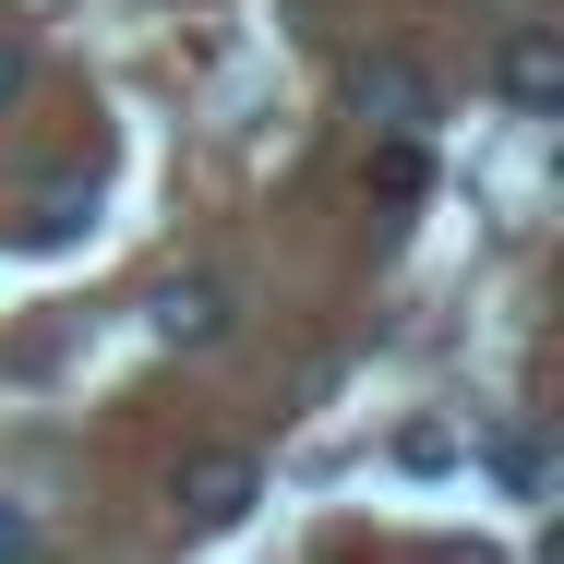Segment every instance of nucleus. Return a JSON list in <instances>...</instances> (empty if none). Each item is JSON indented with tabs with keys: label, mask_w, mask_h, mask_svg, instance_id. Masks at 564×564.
I'll return each instance as SVG.
<instances>
[{
	"label": "nucleus",
	"mask_w": 564,
	"mask_h": 564,
	"mask_svg": "<svg viewBox=\"0 0 564 564\" xmlns=\"http://www.w3.org/2000/svg\"><path fill=\"white\" fill-rule=\"evenodd\" d=\"M252 492H264V456L217 445V456H193V468H181V492H169V505H181V529H193V541H217V529L252 517Z\"/></svg>",
	"instance_id": "obj_1"
},
{
	"label": "nucleus",
	"mask_w": 564,
	"mask_h": 564,
	"mask_svg": "<svg viewBox=\"0 0 564 564\" xmlns=\"http://www.w3.org/2000/svg\"><path fill=\"white\" fill-rule=\"evenodd\" d=\"M348 97H360L372 132H421V120H433V61H409V48H360V61H348Z\"/></svg>",
	"instance_id": "obj_2"
},
{
	"label": "nucleus",
	"mask_w": 564,
	"mask_h": 564,
	"mask_svg": "<svg viewBox=\"0 0 564 564\" xmlns=\"http://www.w3.org/2000/svg\"><path fill=\"white\" fill-rule=\"evenodd\" d=\"M492 85H505V109L553 120L564 109V36L553 24H505V36H492Z\"/></svg>",
	"instance_id": "obj_3"
},
{
	"label": "nucleus",
	"mask_w": 564,
	"mask_h": 564,
	"mask_svg": "<svg viewBox=\"0 0 564 564\" xmlns=\"http://www.w3.org/2000/svg\"><path fill=\"white\" fill-rule=\"evenodd\" d=\"M144 325L169 348H217L228 325H240V301H228V276H169V289L144 301Z\"/></svg>",
	"instance_id": "obj_4"
},
{
	"label": "nucleus",
	"mask_w": 564,
	"mask_h": 564,
	"mask_svg": "<svg viewBox=\"0 0 564 564\" xmlns=\"http://www.w3.org/2000/svg\"><path fill=\"white\" fill-rule=\"evenodd\" d=\"M492 480H505V492H517V505H541V492H553V445H541V433H492Z\"/></svg>",
	"instance_id": "obj_5"
},
{
	"label": "nucleus",
	"mask_w": 564,
	"mask_h": 564,
	"mask_svg": "<svg viewBox=\"0 0 564 564\" xmlns=\"http://www.w3.org/2000/svg\"><path fill=\"white\" fill-rule=\"evenodd\" d=\"M85 217H97V181H48V193H36V217H24V240H73Z\"/></svg>",
	"instance_id": "obj_6"
},
{
	"label": "nucleus",
	"mask_w": 564,
	"mask_h": 564,
	"mask_svg": "<svg viewBox=\"0 0 564 564\" xmlns=\"http://www.w3.org/2000/svg\"><path fill=\"white\" fill-rule=\"evenodd\" d=\"M0 564H48V529H36L24 492H0Z\"/></svg>",
	"instance_id": "obj_7"
},
{
	"label": "nucleus",
	"mask_w": 564,
	"mask_h": 564,
	"mask_svg": "<svg viewBox=\"0 0 564 564\" xmlns=\"http://www.w3.org/2000/svg\"><path fill=\"white\" fill-rule=\"evenodd\" d=\"M24 85H36V48H24V24H0V109H24Z\"/></svg>",
	"instance_id": "obj_8"
},
{
	"label": "nucleus",
	"mask_w": 564,
	"mask_h": 564,
	"mask_svg": "<svg viewBox=\"0 0 564 564\" xmlns=\"http://www.w3.org/2000/svg\"><path fill=\"white\" fill-rule=\"evenodd\" d=\"M445 564H492V553H445Z\"/></svg>",
	"instance_id": "obj_9"
}]
</instances>
